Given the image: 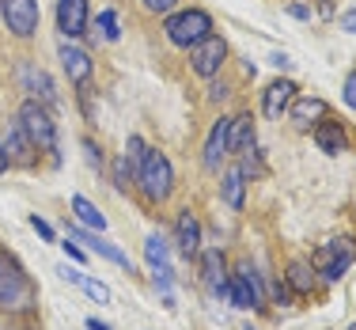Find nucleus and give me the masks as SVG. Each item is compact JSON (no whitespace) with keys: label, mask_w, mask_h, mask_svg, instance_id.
Returning <instances> with one entry per match:
<instances>
[{"label":"nucleus","mask_w":356,"mask_h":330,"mask_svg":"<svg viewBox=\"0 0 356 330\" xmlns=\"http://www.w3.org/2000/svg\"><path fill=\"white\" fill-rule=\"evenodd\" d=\"M38 304V292H35V281L27 277L23 262L8 251H0V311L8 315H27L35 311Z\"/></svg>","instance_id":"1"},{"label":"nucleus","mask_w":356,"mask_h":330,"mask_svg":"<svg viewBox=\"0 0 356 330\" xmlns=\"http://www.w3.org/2000/svg\"><path fill=\"white\" fill-rule=\"evenodd\" d=\"M133 182H137V190L144 194V201L163 205V201L171 198V190H175L171 159H167L159 148H148V152H144V164L137 167V175H133Z\"/></svg>","instance_id":"2"},{"label":"nucleus","mask_w":356,"mask_h":330,"mask_svg":"<svg viewBox=\"0 0 356 330\" xmlns=\"http://www.w3.org/2000/svg\"><path fill=\"white\" fill-rule=\"evenodd\" d=\"M163 31H167V42L178 49H193L201 38L213 35V15L201 12V8H182V12H171L163 19Z\"/></svg>","instance_id":"3"},{"label":"nucleus","mask_w":356,"mask_h":330,"mask_svg":"<svg viewBox=\"0 0 356 330\" xmlns=\"http://www.w3.org/2000/svg\"><path fill=\"white\" fill-rule=\"evenodd\" d=\"M15 118H19L23 133L31 137V145L38 152H49V156L57 159V122H54V114H49V107H42L38 99H27Z\"/></svg>","instance_id":"4"},{"label":"nucleus","mask_w":356,"mask_h":330,"mask_svg":"<svg viewBox=\"0 0 356 330\" xmlns=\"http://www.w3.org/2000/svg\"><path fill=\"white\" fill-rule=\"evenodd\" d=\"M353 262H356L353 239H330V243H322L315 255H311V269L322 274L326 281H337V277H341Z\"/></svg>","instance_id":"5"},{"label":"nucleus","mask_w":356,"mask_h":330,"mask_svg":"<svg viewBox=\"0 0 356 330\" xmlns=\"http://www.w3.org/2000/svg\"><path fill=\"white\" fill-rule=\"evenodd\" d=\"M224 61H227V42L220 35L201 38L197 46L190 49V69L197 72L201 80H216V72L224 69Z\"/></svg>","instance_id":"6"},{"label":"nucleus","mask_w":356,"mask_h":330,"mask_svg":"<svg viewBox=\"0 0 356 330\" xmlns=\"http://www.w3.org/2000/svg\"><path fill=\"white\" fill-rule=\"evenodd\" d=\"M91 23V8L88 0H57V31L65 35V42H76L88 35Z\"/></svg>","instance_id":"7"},{"label":"nucleus","mask_w":356,"mask_h":330,"mask_svg":"<svg viewBox=\"0 0 356 330\" xmlns=\"http://www.w3.org/2000/svg\"><path fill=\"white\" fill-rule=\"evenodd\" d=\"M4 27L15 38H35L38 31V0H4Z\"/></svg>","instance_id":"8"},{"label":"nucleus","mask_w":356,"mask_h":330,"mask_svg":"<svg viewBox=\"0 0 356 330\" xmlns=\"http://www.w3.org/2000/svg\"><path fill=\"white\" fill-rule=\"evenodd\" d=\"M0 145H4L8 164H15V167H31V164H35V152H38V148L31 145V137L23 133L19 118L4 125V133H0Z\"/></svg>","instance_id":"9"},{"label":"nucleus","mask_w":356,"mask_h":330,"mask_svg":"<svg viewBox=\"0 0 356 330\" xmlns=\"http://www.w3.org/2000/svg\"><path fill=\"white\" fill-rule=\"evenodd\" d=\"M227 133H232V118H220V122H213V129H209V137H205V152H201V164H205V171H220V164L232 156Z\"/></svg>","instance_id":"10"},{"label":"nucleus","mask_w":356,"mask_h":330,"mask_svg":"<svg viewBox=\"0 0 356 330\" xmlns=\"http://www.w3.org/2000/svg\"><path fill=\"white\" fill-rule=\"evenodd\" d=\"M69 239H76V243H88V251H91V255H99V258H106V262H114V266H122V269H129V274H133L129 255H125V251H118L114 243H106L103 235H99V232H91V228L72 224V228H69Z\"/></svg>","instance_id":"11"},{"label":"nucleus","mask_w":356,"mask_h":330,"mask_svg":"<svg viewBox=\"0 0 356 330\" xmlns=\"http://www.w3.org/2000/svg\"><path fill=\"white\" fill-rule=\"evenodd\" d=\"M292 103H296V84L292 80H273L261 91V114H266L269 122H281Z\"/></svg>","instance_id":"12"},{"label":"nucleus","mask_w":356,"mask_h":330,"mask_svg":"<svg viewBox=\"0 0 356 330\" xmlns=\"http://www.w3.org/2000/svg\"><path fill=\"white\" fill-rule=\"evenodd\" d=\"M57 57H61V69L69 76V84L76 88H83V84L91 80V72H95V65H91V54L80 46H72V42H65L61 49H57Z\"/></svg>","instance_id":"13"},{"label":"nucleus","mask_w":356,"mask_h":330,"mask_svg":"<svg viewBox=\"0 0 356 330\" xmlns=\"http://www.w3.org/2000/svg\"><path fill=\"white\" fill-rule=\"evenodd\" d=\"M175 239H178V255L182 258H197L201 255V220L190 213V209H182L175 220Z\"/></svg>","instance_id":"14"},{"label":"nucleus","mask_w":356,"mask_h":330,"mask_svg":"<svg viewBox=\"0 0 356 330\" xmlns=\"http://www.w3.org/2000/svg\"><path fill=\"white\" fill-rule=\"evenodd\" d=\"M197 258H201V277H205V285L216 296H224L227 292V281H232V277H227V266H224V255H220L216 247H209V251H201Z\"/></svg>","instance_id":"15"},{"label":"nucleus","mask_w":356,"mask_h":330,"mask_svg":"<svg viewBox=\"0 0 356 330\" xmlns=\"http://www.w3.org/2000/svg\"><path fill=\"white\" fill-rule=\"evenodd\" d=\"M315 145L326 156H341L345 145H349V133H345L341 122H315Z\"/></svg>","instance_id":"16"},{"label":"nucleus","mask_w":356,"mask_h":330,"mask_svg":"<svg viewBox=\"0 0 356 330\" xmlns=\"http://www.w3.org/2000/svg\"><path fill=\"white\" fill-rule=\"evenodd\" d=\"M220 194H224V205L232 209V213H239L243 201H247V175H243L239 167H227L224 179H220Z\"/></svg>","instance_id":"17"},{"label":"nucleus","mask_w":356,"mask_h":330,"mask_svg":"<svg viewBox=\"0 0 356 330\" xmlns=\"http://www.w3.org/2000/svg\"><path fill=\"white\" fill-rule=\"evenodd\" d=\"M23 84H27L31 99H38L42 107H57V88L42 69H23Z\"/></svg>","instance_id":"18"},{"label":"nucleus","mask_w":356,"mask_h":330,"mask_svg":"<svg viewBox=\"0 0 356 330\" xmlns=\"http://www.w3.org/2000/svg\"><path fill=\"white\" fill-rule=\"evenodd\" d=\"M72 217H76V224H80V228H91V232H103V228H106V217L99 213L83 194H72Z\"/></svg>","instance_id":"19"},{"label":"nucleus","mask_w":356,"mask_h":330,"mask_svg":"<svg viewBox=\"0 0 356 330\" xmlns=\"http://www.w3.org/2000/svg\"><path fill=\"white\" fill-rule=\"evenodd\" d=\"M227 145H232L235 156H239V152H247V148L254 145V118H250V114L232 118V133H227Z\"/></svg>","instance_id":"20"},{"label":"nucleus","mask_w":356,"mask_h":330,"mask_svg":"<svg viewBox=\"0 0 356 330\" xmlns=\"http://www.w3.org/2000/svg\"><path fill=\"white\" fill-rule=\"evenodd\" d=\"M288 289L307 296L311 289H315V269H311V262H292L288 266Z\"/></svg>","instance_id":"21"},{"label":"nucleus","mask_w":356,"mask_h":330,"mask_svg":"<svg viewBox=\"0 0 356 330\" xmlns=\"http://www.w3.org/2000/svg\"><path fill=\"white\" fill-rule=\"evenodd\" d=\"M288 114H292V122H296V125H303V129H307V125L315 122V118L326 114V103H322V99H300V103L288 107Z\"/></svg>","instance_id":"22"},{"label":"nucleus","mask_w":356,"mask_h":330,"mask_svg":"<svg viewBox=\"0 0 356 330\" xmlns=\"http://www.w3.org/2000/svg\"><path fill=\"white\" fill-rule=\"evenodd\" d=\"M235 277H239V281L250 289V296H254V308H261V304H266V289H261L258 269H254L250 262H239V266H235Z\"/></svg>","instance_id":"23"},{"label":"nucleus","mask_w":356,"mask_h":330,"mask_svg":"<svg viewBox=\"0 0 356 330\" xmlns=\"http://www.w3.org/2000/svg\"><path fill=\"white\" fill-rule=\"evenodd\" d=\"M144 258L152 262V269L171 266V262H167V239L163 235H148V239H144Z\"/></svg>","instance_id":"24"},{"label":"nucleus","mask_w":356,"mask_h":330,"mask_svg":"<svg viewBox=\"0 0 356 330\" xmlns=\"http://www.w3.org/2000/svg\"><path fill=\"white\" fill-rule=\"evenodd\" d=\"M224 296L235 304V308H254V296H250V289L239 281V277H232V281H227V292Z\"/></svg>","instance_id":"25"},{"label":"nucleus","mask_w":356,"mask_h":330,"mask_svg":"<svg viewBox=\"0 0 356 330\" xmlns=\"http://www.w3.org/2000/svg\"><path fill=\"white\" fill-rule=\"evenodd\" d=\"M144 152H148V145H144L140 137H129V141H125V164H129L133 175H137V167L144 164Z\"/></svg>","instance_id":"26"},{"label":"nucleus","mask_w":356,"mask_h":330,"mask_svg":"<svg viewBox=\"0 0 356 330\" xmlns=\"http://www.w3.org/2000/svg\"><path fill=\"white\" fill-rule=\"evenodd\" d=\"M95 27L103 31L106 42H118V35H122V31H118V12H114V8H103V12H99V23H95Z\"/></svg>","instance_id":"27"},{"label":"nucleus","mask_w":356,"mask_h":330,"mask_svg":"<svg viewBox=\"0 0 356 330\" xmlns=\"http://www.w3.org/2000/svg\"><path fill=\"white\" fill-rule=\"evenodd\" d=\"M80 285H83V292H88L95 304H110V289H106L103 281H91V277H83Z\"/></svg>","instance_id":"28"},{"label":"nucleus","mask_w":356,"mask_h":330,"mask_svg":"<svg viewBox=\"0 0 356 330\" xmlns=\"http://www.w3.org/2000/svg\"><path fill=\"white\" fill-rule=\"evenodd\" d=\"M83 152H88V164L95 167V171H103V164H106V159H103V148H99L91 137H83Z\"/></svg>","instance_id":"29"},{"label":"nucleus","mask_w":356,"mask_h":330,"mask_svg":"<svg viewBox=\"0 0 356 330\" xmlns=\"http://www.w3.org/2000/svg\"><path fill=\"white\" fill-rule=\"evenodd\" d=\"M148 12H156V15H171L175 8H178V0H140Z\"/></svg>","instance_id":"30"},{"label":"nucleus","mask_w":356,"mask_h":330,"mask_svg":"<svg viewBox=\"0 0 356 330\" xmlns=\"http://www.w3.org/2000/svg\"><path fill=\"white\" fill-rule=\"evenodd\" d=\"M341 99H345V107H353L356 110V69L345 76V88H341Z\"/></svg>","instance_id":"31"},{"label":"nucleus","mask_w":356,"mask_h":330,"mask_svg":"<svg viewBox=\"0 0 356 330\" xmlns=\"http://www.w3.org/2000/svg\"><path fill=\"white\" fill-rule=\"evenodd\" d=\"M129 179H133V171H129V164H125V156L118 159V167H114V182H118V190H125L129 186Z\"/></svg>","instance_id":"32"},{"label":"nucleus","mask_w":356,"mask_h":330,"mask_svg":"<svg viewBox=\"0 0 356 330\" xmlns=\"http://www.w3.org/2000/svg\"><path fill=\"white\" fill-rule=\"evenodd\" d=\"M31 228H35V232H38V235H42V239H46V243H54V228H49V224H46V220H42L38 213L31 217Z\"/></svg>","instance_id":"33"},{"label":"nucleus","mask_w":356,"mask_h":330,"mask_svg":"<svg viewBox=\"0 0 356 330\" xmlns=\"http://www.w3.org/2000/svg\"><path fill=\"white\" fill-rule=\"evenodd\" d=\"M61 251H65V258H69V262H83V251L76 247V239H65Z\"/></svg>","instance_id":"34"},{"label":"nucleus","mask_w":356,"mask_h":330,"mask_svg":"<svg viewBox=\"0 0 356 330\" xmlns=\"http://www.w3.org/2000/svg\"><path fill=\"white\" fill-rule=\"evenodd\" d=\"M57 274H61L65 281H72V285H80V281H83V274H80V269H76V266H69V262H65V266L57 269Z\"/></svg>","instance_id":"35"},{"label":"nucleus","mask_w":356,"mask_h":330,"mask_svg":"<svg viewBox=\"0 0 356 330\" xmlns=\"http://www.w3.org/2000/svg\"><path fill=\"white\" fill-rule=\"evenodd\" d=\"M273 300L277 304H292V289H288V285H273Z\"/></svg>","instance_id":"36"},{"label":"nucleus","mask_w":356,"mask_h":330,"mask_svg":"<svg viewBox=\"0 0 356 330\" xmlns=\"http://www.w3.org/2000/svg\"><path fill=\"white\" fill-rule=\"evenodd\" d=\"M288 15H296V19H311V8H303V4H288Z\"/></svg>","instance_id":"37"},{"label":"nucleus","mask_w":356,"mask_h":330,"mask_svg":"<svg viewBox=\"0 0 356 330\" xmlns=\"http://www.w3.org/2000/svg\"><path fill=\"white\" fill-rule=\"evenodd\" d=\"M341 31H349V35H356V12H345V15H341Z\"/></svg>","instance_id":"38"},{"label":"nucleus","mask_w":356,"mask_h":330,"mask_svg":"<svg viewBox=\"0 0 356 330\" xmlns=\"http://www.w3.org/2000/svg\"><path fill=\"white\" fill-rule=\"evenodd\" d=\"M224 95H227V88H224V84H216V80L209 84V99H213V103H216V99H224Z\"/></svg>","instance_id":"39"},{"label":"nucleus","mask_w":356,"mask_h":330,"mask_svg":"<svg viewBox=\"0 0 356 330\" xmlns=\"http://www.w3.org/2000/svg\"><path fill=\"white\" fill-rule=\"evenodd\" d=\"M273 65H277V69H288L292 61H288V54H273Z\"/></svg>","instance_id":"40"},{"label":"nucleus","mask_w":356,"mask_h":330,"mask_svg":"<svg viewBox=\"0 0 356 330\" xmlns=\"http://www.w3.org/2000/svg\"><path fill=\"white\" fill-rule=\"evenodd\" d=\"M8 167H12V164H8V156H4V145H0V175H4Z\"/></svg>","instance_id":"41"},{"label":"nucleus","mask_w":356,"mask_h":330,"mask_svg":"<svg viewBox=\"0 0 356 330\" xmlns=\"http://www.w3.org/2000/svg\"><path fill=\"white\" fill-rule=\"evenodd\" d=\"M88 330H110L106 323H99V319H88Z\"/></svg>","instance_id":"42"},{"label":"nucleus","mask_w":356,"mask_h":330,"mask_svg":"<svg viewBox=\"0 0 356 330\" xmlns=\"http://www.w3.org/2000/svg\"><path fill=\"white\" fill-rule=\"evenodd\" d=\"M0 8H4V0H0Z\"/></svg>","instance_id":"43"}]
</instances>
